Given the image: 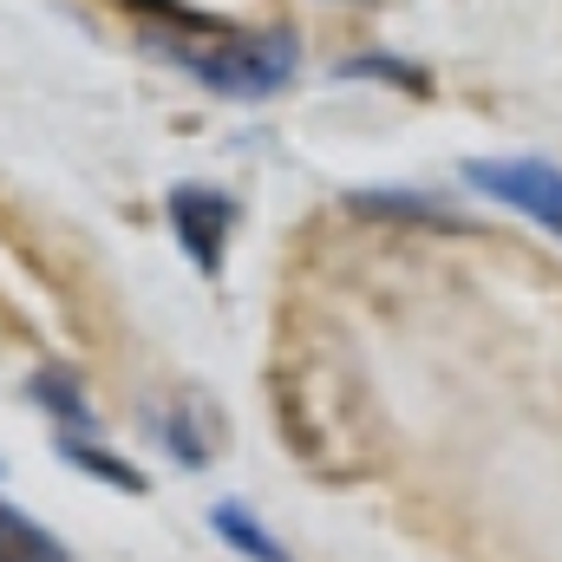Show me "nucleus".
<instances>
[{
  "label": "nucleus",
  "mask_w": 562,
  "mask_h": 562,
  "mask_svg": "<svg viewBox=\"0 0 562 562\" xmlns=\"http://www.w3.org/2000/svg\"><path fill=\"white\" fill-rule=\"evenodd\" d=\"M269 386H276L281 438L314 477L353 484L380 464V413H373V393H367L353 353L340 347V334L294 327L281 340Z\"/></svg>",
  "instance_id": "obj_1"
},
{
  "label": "nucleus",
  "mask_w": 562,
  "mask_h": 562,
  "mask_svg": "<svg viewBox=\"0 0 562 562\" xmlns=\"http://www.w3.org/2000/svg\"><path fill=\"white\" fill-rule=\"evenodd\" d=\"M144 20H164V59L183 66L196 86L229 99H269L294 79V33H249L229 20H210L183 0H132Z\"/></svg>",
  "instance_id": "obj_2"
},
{
  "label": "nucleus",
  "mask_w": 562,
  "mask_h": 562,
  "mask_svg": "<svg viewBox=\"0 0 562 562\" xmlns=\"http://www.w3.org/2000/svg\"><path fill=\"white\" fill-rule=\"evenodd\" d=\"M471 183L562 236V170L557 164H543V157H491V164H471Z\"/></svg>",
  "instance_id": "obj_3"
},
{
  "label": "nucleus",
  "mask_w": 562,
  "mask_h": 562,
  "mask_svg": "<svg viewBox=\"0 0 562 562\" xmlns=\"http://www.w3.org/2000/svg\"><path fill=\"white\" fill-rule=\"evenodd\" d=\"M229 223H236V203H229L223 190H210V183H177V190H170V229H177L183 256H190L203 276L223 269Z\"/></svg>",
  "instance_id": "obj_4"
},
{
  "label": "nucleus",
  "mask_w": 562,
  "mask_h": 562,
  "mask_svg": "<svg viewBox=\"0 0 562 562\" xmlns=\"http://www.w3.org/2000/svg\"><path fill=\"white\" fill-rule=\"evenodd\" d=\"M210 524H216V537H223L229 550H243L249 562H294L276 537H269V530L243 510V504H216V510H210Z\"/></svg>",
  "instance_id": "obj_5"
},
{
  "label": "nucleus",
  "mask_w": 562,
  "mask_h": 562,
  "mask_svg": "<svg viewBox=\"0 0 562 562\" xmlns=\"http://www.w3.org/2000/svg\"><path fill=\"white\" fill-rule=\"evenodd\" d=\"M0 562H66L59 543L13 504H0Z\"/></svg>",
  "instance_id": "obj_6"
},
{
  "label": "nucleus",
  "mask_w": 562,
  "mask_h": 562,
  "mask_svg": "<svg viewBox=\"0 0 562 562\" xmlns=\"http://www.w3.org/2000/svg\"><path fill=\"white\" fill-rule=\"evenodd\" d=\"M33 400H40L53 419H66V431H92V413H86V400H79V386H72L66 373H40V380H33Z\"/></svg>",
  "instance_id": "obj_7"
},
{
  "label": "nucleus",
  "mask_w": 562,
  "mask_h": 562,
  "mask_svg": "<svg viewBox=\"0 0 562 562\" xmlns=\"http://www.w3.org/2000/svg\"><path fill=\"white\" fill-rule=\"evenodd\" d=\"M59 451H66L72 464H86V471H99V477H105V484H119V491H144V477L132 471V464H125V458H105V451H92L86 438H66Z\"/></svg>",
  "instance_id": "obj_8"
}]
</instances>
